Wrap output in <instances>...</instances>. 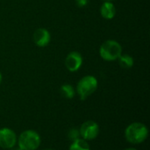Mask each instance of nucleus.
I'll use <instances>...</instances> for the list:
<instances>
[{"label":"nucleus","mask_w":150,"mask_h":150,"mask_svg":"<svg viewBox=\"0 0 150 150\" xmlns=\"http://www.w3.org/2000/svg\"><path fill=\"white\" fill-rule=\"evenodd\" d=\"M148 136L149 129L141 122H134L125 130V138L131 144H141L147 140Z\"/></svg>","instance_id":"nucleus-1"},{"label":"nucleus","mask_w":150,"mask_h":150,"mask_svg":"<svg viewBox=\"0 0 150 150\" xmlns=\"http://www.w3.org/2000/svg\"><path fill=\"white\" fill-rule=\"evenodd\" d=\"M98 87V81L97 78L93 75H86L77 82L76 94L78 95L82 101H84L96 92Z\"/></svg>","instance_id":"nucleus-2"},{"label":"nucleus","mask_w":150,"mask_h":150,"mask_svg":"<svg viewBox=\"0 0 150 150\" xmlns=\"http://www.w3.org/2000/svg\"><path fill=\"white\" fill-rule=\"evenodd\" d=\"M122 54V46L115 40H106L99 48V55L105 61L112 62L117 60Z\"/></svg>","instance_id":"nucleus-3"},{"label":"nucleus","mask_w":150,"mask_h":150,"mask_svg":"<svg viewBox=\"0 0 150 150\" xmlns=\"http://www.w3.org/2000/svg\"><path fill=\"white\" fill-rule=\"evenodd\" d=\"M18 146L22 150H36L40 145V134L34 130H25L20 133L18 140Z\"/></svg>","instance_id":"nucleus-4"},{"label":"nucleus","mask_w":150,"mask_h":150,"mask_svg":"<svg viewBox=\"0 0 150 150\" xmlns=\"http://www.w3.org/2000/svg\"><path fill=\"white\" fill-rule=\"evenodd\" d=\"M99 126L93 120H88L82 124L79 129L80 137L85 141H92L96 139L99 134Z\"/></svg>","instance_id":"nucleus-5"},{"label":"nucleus","mask_w":150,"mask_h":150,"mask_svg":"<svg viewBox=\"0 0 150 150\" xmlns=\"http://www.w3.org/2000/svg\"><path fill=\"white\" fill-rule=\"evenodd\" d=\"M17 140V135L13 130L7 127L0 129V148L10 149L16 146Z\"/></svg>","instance_id":"nucleus-6"},{"label":"nucleus","mask_w":150,"mask_h":150,"mask_svg":"<svg viewBox=\"0 0 150 150\" xmlns=\"http://www.w3.org/2000/svg\"><path fill=\"white\" fill-rule=\"evenodd\" d=\"M83 61V56L80 52L71 51L65 58V66L69 72H75L81 68Z\"/></svg>","instance_id":"nucleus-7"},{"label":"nucleus","mask_w":150,"mask_h":150,"mask_svg":"<svg viewBox=\"0 0 150 150\" xmlns=\"http://www.w3.org/2000/svg\"><path fill=\"white\" fill-rule=\"evenodd\" d=\"M33 39L36 46L43 48L49 44L51 41V34L47 29L44 27H40L34 31Z\"/></svg>","instance_id":"nucleus-8"},{"label":"nucleus","mask_w":150,"mask_h":150,"mask_svg":"<svg viewBox=\"0 0 150 150\" xmlns=\"http://www.w3.org/2000/svg\"><path fill=\"white\" fill-rule=\"evenodd\" d=\"M100 14L105 19H112L116 15V7L112 1H105L100 7Z\"/></svg>","instance_id":"nucleus-9"},{"label":"nucleus","mask_w":150,"mask_h":150,"mask_svg":"<svg viewBox=\"0 0 150 150\" xmlns=\"http://www.w3.org/2000/svg\"><path fill=\"white\" fill-rule=\"evenodd\" d=\"M117 60L119 61L120 67L124 69H130L134 66V57L128 54H121Z\"/></svg>","instance_id":"nucleus-10"},{"label":"nucleus","mask_w":150,"mask_h":150,"mask_svg":"<svg viewBox=\"0 0 150 150\" xmlns=\"http://www.w3.org/2000/svg\"><path fill=\"white\" fill-rule=\"evenodd\" d=\"M69 150H91V148L88 141L80 137L75 141H72Z\"/></svg>","instance_id":"nucleus-11"},{"label":"nucleus","mask_w":150,"mask_h":150,"mask_svg":"<svg viewBox=\"0 0 150 150\" xmlns=\"http://www.w3.org/2000/svg\"><path fill=\"white\" fill-rule=\"evenodd\" d=\"M61 95L66 99H72L76 95V89L70 84H63L60 88Z\"/></svg>","instance_id":"nucleus-12"},{"label":"nucleus","mask_w":150,"mask_h":150,"mask_svg":"<svg viewBox=\"0 0 150 150\" xmlns=\"http://www.w3.org/2000/svg\"><path fill=\"white\" fill-rule=\"evenodd\" d=\"M68 136H69V139L70 141H75V140L80 138L79 129H77V128H71V129L69 131Z\"/></svg>","instance_id":"nucleus-13"},{"label":"nucleus","mask_w":150,"mask_h":150,"mask_svg":"<svg viewBox=\"0 0 150 150\" xmlns=\"http://www.w3.org/2000/svg\"><path fill=\"white\" fill-rule=\"evenodd\" d=\"M89 4V0H76V4L79 8H83Z\"/></svg>","instance_id":"nucleus-14"},{"label":"nucleus","mask_w":150,"mask_h":150,"mask_svg":"<svg viewBox=\"0 0 150 150\" xmlns=\"http://www.w3.org/2000/svg\"><path fill=\"white\" fill-rule=\"evenodd\" d=\"M9 150H22L20 148H18V147H13V148H11V149H10Z\"/></svg>","instance_id":"nucleus-15"},{"label":"nucleus","mask_w":150,"mask_h":150,"mask_svg":"<svg viewBox=\"0 0 150 150\" xmlns=\"http://www.w3.org/2000/svg\"><path fill=\"white\" fill-rule=\"evenodd\" d=\"M2 80H3V75H2V73H1V72H0V85H1V83H2Z\"/></svg>","instance_id":"nucleus-16"},{"label":"nucleus","mask_w":150,"mask_h":150,"mask_svg":"<svg viewBox=\"0 0 150 150\" xmlns=\"http://www.w3.org/2000/svg\"><path fill=\"white\" fill-rule=\"evenodd\" d=\"M124 150H138V149H134V148H128V149H125Z\"/></svg>","instance_id":"nucleus-17"},{"label":"nucleus","mask_w":150,"mask_h":150,"mask_svg":"<svg viewBox=\"0 0 150 150\" xmlns=\"http://www.w3.org/2000/svg\"><path fill=\"white\" fill-rule=\"evenodd\" d=\"M44 150H54V149H44Z\"/></svg>","instance_id":"nucleus-18"},{"label":"nucleus","mask_w":150,"mask_h":150,"mask_svg":"<svg viewBox=\"0 0 150 150\" xmlns=\"http://www.w3.org/2000/svg\"><path fill=\"white\" fill-rule=\"evenodd\" d=\"M104 1H113V0H104Z\"/></svg>","instance_id":"nucleus-19"}]
</instances>
